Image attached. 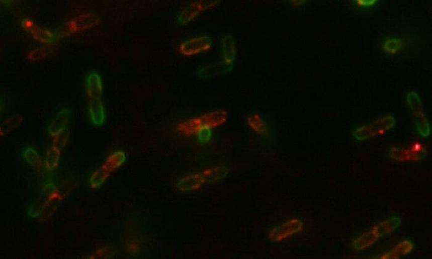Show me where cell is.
Returning a JSON list of instances; mask_svg holds the SVG:
<instances>
[{
    "instance_id": "obj_1",
    "label": "cell",
    "mask_w": 432,
    "mask_h": 259,
    "mask_svg": "<svg viewBox=\"0 0 432 259\" xmlns=\"http://www.w3.org/2000/svg\"><path fill=\"white\" fill-rule=\"evenodd\" d=\"M396 123V119L387 115L358 128L353 132V136L358 141H365L377 135L393 129Z\"/></svg>"
},
{
    "instance_id": "obj_2",
    "label": "cell",
    "mask_w": 432,
    "mask_h": 259,
    "mask_svg": "<svg viewBox=\"0 0 432 259\" xmlns=\"http://www.w3.org/2000/svg\"><path fill=\"white\" fill-rule=\"evenodd\" d=\"M407 102L414 114L418 132L423 137H428L430 135V125L423 113V105L419 95L416 92H410L407 95Z\"/></svg>"
},
{
    "instance_id": "obj_3",
    "label": "cell",
    "mask_w": 432,
    "mask_h": 259,
    "mask_svg": "<svg viewBox=\"0 0 432 259\" xmlns=\"http://www.w3.org/2000/svg\"><path fill=\"white\" fill-rule=\"evenodd\" d=\"M212 45L213 40L210 37L205 35L185 41L179 46V50L184 56H191L208 51Z\"/></svg>"
},
{
    "instance_id": "obj_4",
    "label": "cell",
    "mask_w": 432,
    "mask_h": 259,
    "mask_svg": "<svg viewBox=\"0 0 432 259\" xmlns=\"http://www.w3.org/2000/svg\"><path fill=\"white\" fill-rule=\"evenodd\" d=\"M303 229L301 220L294 219L274 227L270 231V238L273 241H281L288 237L300 232Z\"/></svg>"
},
{
    "instance_id": "obj_5",
    "label": "cell",
    "mask_w": 432,
    "mask_h": 259,
    "mask_svg": "<svg viewBox=\"0 0 432 259\" xmlns=\"http://www.w3.org/2000/svg\"><path fill=\"white\" fill-rule=\"evenodd\" d=\"M426 150L419 145L412 149L393 148L390 150L389 155L394 159L399 160H420L425 157Z\"/></svg>"
},
{
    "instance_id": "obj_6",
    "label": "cell",
    "mask_w": 432,
    "mask_h": 259,
    "mask_svg": "<svg viewBox=\"0 0 432 259\" xmlns=\"http://www.w3.org/2000/svg\"><path fill=\"white\" fill-rule=\"evenodd\" d=\"M87 94L90 100H101L103 84L101 75L97 72H90L85 80Z\"/></svg>"
},
{
    "instance_id": "obj_7",
    "label": "cell",
    "mask_w": 432,
    "mask_h": 259,
    "mask_svg": "<svg viewBox=\"0 0 432 259\" xmlns=\"http://www.w3.org/2000/svg\"><path fill=\"white\" fill-rule=\"evenodd\" d=\"M210 7L206 3L195 2L189 5L179 13L178 23L181 25H186L197 18L201 12Z\"/></svg>"
},
{
    "instance_id": "obj_8",
    "label": "cell",
    "mask_w": 432,
    "mask_h": 259,
    "mask_svg": "<svg viewBox=\"0 0 432 259\" xmlns=\"http://www.w3.org/2000/svg\"><path fill=\"white\" fill-rule=\"evenodd\" d=\"M70 117H71V111L70 109L67 108L62 109L49 125L48 127L49 134L52 136H56L62 130L67 129Z\"/></svg>"
},
{
    "instance_id": "obj_9",
    "label": "cell",
    "mask_w": 432,
    "mask_h": 259,
    "mask_svg": "<svg viewBox=\"0 0 432 259\" xmlns=\"http://www.w3.org/2000/svg\"><path fill=\"white\" fill-rule=\"evenodd\" d=\"M401 224V220L400 218L398 217H394L390 218L383 222H380L379 224L375 226L371 229L372 234H374L375 238L377 239L381 238V237L387 235V234L392 233L397 229Z\"/></svg>"
},
{
    "instance_id": "obj_10",
    "label": "cell",
    "mask_w": 432,
    "mask_h": 259,
    "mask_svg": "<svg viewBox=\"0 0 432 259\" xmlns=\"http://www.w3.org/2000/svg\"><path fill=\"white\" fill-rule=\"evenodd\" d=\"M89 114L92 123L95 126L100 127L104 124L106 113L102 100H90Z\"/></svg>"
},
{
    "instance_id": "obj_11",
    "label": "cell",
    "mask_w": 432,
    "mask_h": 259,
    "mask_svg": "<svg viewBox=\"0 0 432 259\" xmlns=\"http://www.w3.org/2000/svg\"><path fill=\"white\" fill-rule=\"evenodd\" d=\"M414 245L411 240L405 239L399 242L395 247L382 255L380 258L382 259H396L405 255L414 249Z\"/></svg>"
},
{
    "instance_id": "obj_12",
    "label": "cell",
    "mask_w": 432,
    "mask_h": 259,
    "mask_svg": "<svg viewBox=\"0 0 432 259\" xmlns=\"http://www.w3.org/2000/svg\"><path fill=\"white\" fill-rule=\"evenodd\" d=\"M222 56L224 62L232 65L236 57V45L234 38L231 35L225 36L222 40Z\"/></svg>"
},
{
    "instance_id": "obj_13",
    "label": "cell",
    "mask_w": 432,
    "mask_h": 259,
    "mask_svg": "<svg viewBox=\"0 0 432 259\" xmlns=\"http://www.w3.org/2000/svg\"><path fill=\"white\" fill-rule=\"evenodd\" d=\"M205 182L203 174H195L185 177L178 183L179 190L186 192L198 189Z\"/></svg>"
},
{
    "instance_id": "obj_14",
    "label": "cell",
    "mask_w": 432,
    "mask_h": 259,
    "mask_svg": "<svg viewBox=\"0 0 432 259\" xmlns=\"http://www.w3.org/2000/svg\"><path fill=\"white\" fill-rule=\"evenodd\" d=\"M231 67H232V65L227 64L223 61L218 64L208 65V66L202 68L198 74H199L200 77L202 78L211 77L230 70Z\"/></svg>"
},
{
    "instance_id": "obj_15",
    "label": "cell",
    "mask_w": 432,
    "mask_h": 259,
    "mask_svg": "<svg viewBox=\"0 0 432 259\" xmlns=\"http://www.w3.org/2000/svg\"><path fill=\"white\" fill-rule=\"evenodd\" d=\"M377 240L378 239L375 238L371 230H369L354 240L353 247L356 250H362L372 246Z\"/></svg>"
},
{
    "instance_id": "obj_16",
    "label": "cell",
    "mask_w": 432,
    "mask_h": 259,
    "mask_svg": "<svg viewBox=\"0 0 432 259\" xmlns=\"http://www.w3.org/2000/svg\"><path fill=\"white\" fill-rule=\"evenodd\" d=\"M126 159V155L122 151H117L111 154L104 163L105 167L109 171H113L115 168L120 167L125 162Z\"/></svg>"
},
{
    "instance_id": "obj_17",
    "label": "cell",
    "mask_w": 432,
    "mask_h": 259,
    "mask_svg": "<svg viewBox=\"0 0 432 259\" xmlns=\"http://www.w3.org/2000/svg\"><path fill=\"white\" fill-rule=\"evenodd\" d=\"M60 151L61 150L54 148L53 146L48 150L45 158V165L48 170H54L59 164Z\"/></svg>"
},
{
    "instance_id": "obj_18",
    "label": "cell",
    "mask_w": 432,
    "mask_h": 259,
    "mask_svg": "<svg viewBox=\"0 0 432 259\" xmlns=\"http://www.w3.org/2000/svg\"><path fill=\"white\" fill-rule=\"evenodd\" d=\"M110 174V171L102 165L92 176L91 181H90L92 187L97 188L101 186L107 180Z\"/></svg>"
},
{
    "instance_id": "obj_19",
    "label": "cell",
    "mask_w": 432,
    "mask_h": 259,
    "mask_svg": "<svg viewBox=\"0 0 432 259\" xmlns=\"http://www.w3.org/2000/svg\"><path fill=\"white\" fill-rule=\"evenodd\" d=\"M31 32L37 40L42 42L51 43L54 42L55 39V35L52 32L47 30L40 29L37 26H35Z\"/></svg>"
},
{
    "instance_id": "obj_20",
    "label": "cell",
    "mask_w": 432,
    "mask_h": 259,
    "mask_svg": "<svg viewBox=\"0 0 432 259\" xmlns=\"http://www.w3.org/2000/svg\"><path fill=\"white\" fill-rule=\"evenodd\" d=\"M24 157L27 163L34 167H39L41 165V158L36 150L31 147L26 148L24 151Z\"/></svg>"
},
{
    "instance_id": "obj_21",
    "label": "cell",
    "mask_w": 432,
    "mask_h": 259,
    "mask_svg": "<svg viewBox=\"0 0 432 259\" xmlns=\"http://www.w3.org/2000/svg\"><path fill=\"white\" fill-rule=\"evenodd\" d=\"M227 170L224 167H217L213 169H211L208 170L203 174L204 178L208 181H216L220 179L223 178L227 175Z\"/></svg>"
},
{
    "instance_id": "obj_22",
    "label": "cell",
    "mask_w": 432,
    "mask_h": 259,
    "mask_svg": "<svg viewBox=\"0 0 432 259\" xmlns=\"http://www.w3.org/2000/svg\"><path fill=\"white\" fill-rule=\"evenodd\" d=\"M70 132L69 129L62 130L58 135L55 136L53 140V146L54 148L61 150L64 148L69 140Z\"/></svg>"
},
{
    "instance_id": "obj_23",
    "label": "cell",
    "mask_w": 432,
    "mask_h": 259,
    "mask_svg": "<svg viewBox=\"0 0 432 259\" xmlns=\"http://www.w3.org/2000/svg\"><path fill=\"white\" fill-rule=\"evenodd\" d=\"M197 135L198 140L200 143H206L209 142L211 140L212 135H213L211 127L208 126V125L201 127L197 131Z\"/></svg>"
},
{
    "instance_id": "obj_24",
    "label": "cell",
    "mask_w": 432,
    "mask_h": 259,
    "mask_svg": "<svg viewBox=\"0 0 432 259\" xmlns=\"http://www.w3.org/2000/svg\"><path fill=\"white\" fill-rule=\"evenodd\" d=\"M401 47V41L398 39H390L385 41L384 48L385 51L395 53Z\"/></svg>"
},
{
    "instance_id": "obj_25",
    "label": "cell",
    "mask_w": 432,
    "mask_h": 259,
    "mask_svg": "<svg viewBox=\"0 0 432 259\" xmlns=\"http://www.w3.org/2000/svg\"><path fill=\"white\" fill-rule=\"evenodd\" d=\"M249 124L254 130L257 132H263L265 130V124L262 119L258 117H252L249 120Z\"/></svg>"
},
{
    "instance_id": "obj_26",
    "label": "cell",
    "mask_w": 432,
    "mask_h": 259,
    "mask_svg": "<svg viewBox=\"0 0 432 259\" xmlns=\"http://www.w3.org/2000/svg\"><path fill=\"white\" fill-rule=\"evenodd\" d=\"M359 6L362 7H371L377 4V0H358L356 1Z\"/></svg>"
},
{
    "instance_id": "obj_27",
    "label": "cell",
    "mask_w": 432,
    "mask_h": 259,
    "mask_svg": "<svg viewBox=\"0 0 432 259\" xmlns=\"http://www.w3.org/2000/svg\"><path fill=\"white\" fill-rule=\"evenodd\" d=\"M23 27L24 29L26 30V31L31 32L32 30L34 29L35 26L33 22L28 20V19H26V20H24L23 21Z\"/></svg>"
}]
</instances>
